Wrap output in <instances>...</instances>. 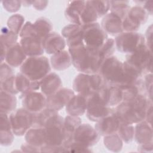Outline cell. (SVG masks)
I'll list each match as a JSON object with an SVG mask.
<instances>
[{"mask_svg": "<svg viewBox=\"0 0 153 153\" xmlns=\"http://www.w3.org/2000/svg\"><path fill=\"white\" fill-rule=\"evenodd\" d=\"M32 1H24L21 2H22V5H23L25 7H28L32 4Z\"/></svg>", "mask_w": 153, "mask_h": 153, "instance_id": "55", "label": "cell"}, {"mask_svg": "<svg viewBox=\"0 0 153 153\" xmlns=\"http://www.w3.org/2000/svg\"><path fill=\"white\" fill-rule=\"evenodd\" d=\"M2 6L4 8L10 13H15L21 7L22 2L20 1H2Z\"/></svg>", "mask_w": 153, "mask_h": 153, "instance_id": "45", "label": "cell"}, {"mask_svg": "<svg viewBox=\"0 0 153 153\" xmlns=\"http://www.w3.org/2000/svg\"><path fill=\"white\" fill-rule=\"evenodd\" d=\"M41 152H66L65 148L63 146H50L45 145L41 148Z\"/></svg>", "mask_w": 153, "mask_h": 153, "instance_id": "47", "label": "cell"}, {"mask_svg": "<svg viewBox=\"0 0 153 153\" xmlns=\"http://www.w3.org/2000/svg\"><path fill=\"white\" fill-rule=\"evenodd\" d=\"M52 68L56 71H63L72 65V59L69 51L62 50L52 55L50 58Z\"/></svg>", "mask_w": 153, "mask_h": 153, "instance_id": "27", "label": "cell"}, {"mask_svg": "<svg viewBox=\"0 0 153 153\" xmlns=\"http://www.w3.org/2000/svg\"><path fill=\"white\" fill-rule=\"evenodd\" d=\"M0 143L2 146H9L14 141L13 131L8 114L0 112Z\"/></svg>", "mask_w": 153, "mask_h": 153, "instance_id": "22", "label": "cell"}, {"mask_svg": "<svg viewBox=\"0 0 153 153\" xmlns=\"http://www.w3.org/2000/svg\"><path fill=\"white\" fill-rule=\"evenodd\" d=\"M115 48L114 39L112 38H108L98 51L101 57L105 60L107 57L113 56Z\"/></svg>", "mask_w": 153, "mask_h": 153, "instance_id": "40", "label": "cell"}, {"mask_svg": "<svg viewBox=\"0 0 153 153\" xmlns=\"http://www.w3.org/2000/svg\"><path fill=\"white\" fill-rule=\"evenodd\" d=\"M152 102H151L149 105L146 109L145 121H146L149 124H152Z\"/></svg>", "mask_w": 153, "mask_h": 153, "instance_id": "51", "label": "cell"}, {"mask_svg": "<svg viewBox=\"0 0 153 153\" xmlns=\"http://www.w3.org/2000/svg\"><path fill=\"white\" fill-rule=\"evenodd\" d=\"M47 1H33L32 5L37 10L42 11L45 9L48 5Z\"/></svg>", "mask_w": 153, "mask_h": 153, "instance_id": "50", "label": "cell"}, {"mask_svg": "<svg viewBox=\"0 0 153 153\" xmlns=\"http://www.w3.org/2000/svg\"><path fill=\"white\" fill-rule=\"evenodd\" d=\"M130 7L127 1H110V11L118 16L123 20L127 16Z\"/></svg>", "mask_w": 153, "mask_h": 153, "instance_id": "36", "label": "cell"}, {"mask_svg": "<svg viewBox=\"0 0 153 153\" xmlns=\"http://www.w3.org/2000/svg\"><path fill=\"white\" fill-rule=\"evenodd\" d=\"M8 48L2 43L1 42V63H2L5 60L7 54Z\"/></svg>", "mask_w": 153, "mask_h": 153, "instance_id": "54", "label": "cell"}, {"mask_svg": "<svg viewBox=\"0 0 153 153\" xmlns=\"http://www.w3.org/2000/svg\"><path fill=\"white\" fill-rule=\"evenodd\" d=\"M143 6H142L148 13V14L152 15V1H143Z\"/></svg>", "mask_w": 153, "mask_h": 153, "instance_id": "52", "label": "cell"}, {"mask_svg": "<svg viewBox=\"0 0 153 153\" xmlns=\"http://www.w3.org/2000/svg\"><path fill=\"white\" fill-rule=\"evenodd\" d=\"M138 151L140 152H151L152 151V143L139 145L138 146Z\"/></svg>", "mask_w": 153, "mask_h": 153, "instance_id": "53", "label": "cell"}, {"mask_svg": "<svg viewBox=\"0 0 153 153\" xmlns=\"http://www.w3.org/2000/svg\"><path fill=\"white\" fill-rule=\"evenodd\" d=\"M134 139L139 145L152 143V130L151 124L146 121L136 124Z\"/></svg>", "mask_w": 153, "mask_h": 153, "instance_id": "23", "label": "cell"}, {"mask_svg": "<svg viewBox=\"0 0 153 153\" xmlns=\"http://www.w3.org/2000/svg\"><path fill=\"white\" fill-rule=\"evenodd\" d=\"M125 61L136 69L142 75L152 73V51L146 44L140 46L132 53L127 54Z\"/></svg>", "mask_w": 153, "mask_h": 153, "instance_id": "6", "label": "cell"}, {"mask_svg": "<svg viewBox=\"0 0 153 153\" xmlns=\"http://www.w3.org/2000/svg\"><path fill=\"white\" fill-rule=\"evenodd\" d=\"M14 71L9 65L6 62L1 63L0 66V82H2L13 76H14Z\"/></svg>", "mask_w": 153, "mask_h": 153, "instance_id": "44", "label": "cell"}, {"mask_svg": "<svg viewBox=\"0 0 153 153\" xmlns=\"http://www.w3.org/2000/svg\"><path fill=\"white\" fill-rule=\"evenodd\" d=\"M50 71L49 60L44 56L29 57L20 66V72L32 81H41Z\"/></svg>", "mask_w": 153, "mask_h": 153, "instance_id": "4", "label": "cell"}, {"mask_svg": "<svg viewBox=\"0 0 153 153\" xmlns=\"http://www.w3.org/2000/svg\"><path fill=\"white\" fill-rule=\"evenodd\" d=\"M64 118L58 113L51 117L44 126L45 145L61 146L65 142Z\"/></svg>", "mask_w": 153, "mask_h": 153, "instance_id": "7", "label": "cell"}, {"mask_svg": "<svg viewBox=\"0 0 153 153\" xmlns=\"http://www.w3.org/2000/svg\"><path fill=\"white\" fill-rule=\"evenodd\" d=\"M19 35L10 30L8 27H2L1 30V42L4 44L7 48L13 45L17 42Z\"/></svg>", "mask_w": 153, "mask_h": 153, "instance_id": "38", "label": "cell"}, {"mask_svg": "<svg viewBox=\"0 0 153 153\" xmlns=\"http://www.w3.org/2000/svg\"><path fill=\"white\" fill-rule=\"evenodd\" d=\"M107 85L99 74H88L80 73L75 78L72 87L78 94L87 97L92 93L98 91Z\"/></svg>", "mask_w": 153, "mask_h": 153, "instance_id": "5", "label": "cell"}, {"mask_svg": "<svg viewBox=\"0 0 153 153\" xmlns=\"http://www.w3.org/2000/svg\"><path fill=\"white\" fill-rule=\"evenodd\" d=\"M23 108L32 113H37L47 105V97L41 91H33L20 95Z\"/></svg>", "mask_w": 153, "mask_h": 153, "instance_id": "13", "label": "cell"}, {"mask_svg": "<svg viewBox=\"0 0 153 153\" xmlns=\"http://www.w3.org/2000/svg\"><path fill=\"white\" fill-rule=\"evenodd\" d=\"M152 102L146 94H138L128 101H123L115 108L120 123L134 124L145 120L146 109Z\"/></svg>", "mask_w": 153, "mask_h": 153, "instance_id": "1", "label": "cell"}, {"mask_svg": "<svg viewBox=\"0 0 153 153\" xmlns=\"http://www.w3.org/2000/svg\"><path fill=\"white\" fill-rule=\"evenodd\" d=\"M109 85L120 86L124 81V68L123 62L116 56H111L105 59L98 72Z\"/></svg>", "mask_w": 153, "mask_h": 153, "instance_id": "3", "label": "cell"}, {"mask_svg": "<svg viewBox=\"0 0 153 153\" xmlns=\"http://www.w3.org/2000/svg\"><path fill=\"white\" fill-rule=\"evenodd\" d=\"M81 124V120L79 117L68 115L64 118L63 129L65 142L63 146H65L73 140V135L76 128Z\"/></svg>", "mask_w": 153, "mask_h": 153, "instance_id": "28", "label": "cell"}, {"mask_svg": "<svg viewBox=\"0 0 153 153\" xmlns=\"http://www.w3.org/2000/svg\"><path fill=\"white\" fill-rule=\"evenodd\" d=\"M0 112L9 115L16 109L17 106L16 97L14 94L8 93L2 90H0Z\"/></svg>", "mask_w": 153, "mask_h": 153, "instance_id": "30", "label": "cell"}, {"mask_svg": "<svg viewBox=\"0 0 153 153\" xmlns=\"http://www.w3.org/2000/svg\"><path fill=\"white\" fill-rule=\"evenodd\" d=\"M66 152H90L92 151L90 149V148L86 147L80 143H78L74 140L69 142L65 146H63Z\"/></svg>", "mask_w": 153, "mask_h": 153, "instance_id": "43", "label": "cell"}, {"mask_svg": "<svg viewBox=\"0 0 153 153\" xmlns=\"http://www.w3.org/2000/svg\"><path fill=\"white\" fill-rule=\"evenodd\" d=\"M26 142L34 146L41 148L45 143V134L44 127L32 126L26 133Z\"/></svg>", "mask_w": 153, "mask_h": 153, "instance_id": "25", "label": "cell"}, {"mask_svg": "<svg viewBox=\"0 0 153 153\" xmlns=\"http://www.w3.org/2000/svg\"><path fill=\"white\" fill-rule=\"evenodd\" d=\"M58 112L48 108H44L41 111L33 114V126L36 127H44L48 120Z\"/></svg>", "mask_w": 153, "mask_h": 153, "instance_id": "33", "label": "cell"}, {"mask_svg": "<svg viewBox=\"0 0 153 153\" xmlns=\"http://www.w3.org/2000/svg\"><path fill=\"white\" fill-rule=\"evenodd\" d=\"M143 79L146 94L150 100H152V74L149 73L145 75Z\"/></svg>", "mask_w": 153, "mask_h": 153, "instance_id": "46", "label": "cell"}, {"mask_svg": "<svg viewBox=\"0 0 153 153\" xmlns=\"http://www.w3.org/2000/svg\"><path fill=\"white\" fill-rule=\"evenodd\" d=\"M72 63L81 73L98 74L100 66L104 60L98 50L90 49L84 45L69 48Z\"/></svg>", "mask_w": 153, "mask_h": 153, "instance_id": "2", "label": "cell"}, {"mask_svg": "<svg viewBox=\"0 0 153 153\" xmlns=\"http://www.w3.org/2000/svg\"><path fill=\"white\" fill-rule=\"evenodd\" d=\"M87 97L80 94L74 95L66 105V112L69 115L81 116L87 111Z\"/></svg>", "mask_w": 153, "mask_h": 153, "instance_id": "20", "label": "cell"}, {"mask_svg": "<svg viewBox=\"0 0 153 153\" xmlns=\"http://www.w3.org/2000/svg\"><path fill=\"white\" fill-rule=\"evenodd\" d=\"M122 24L123 19L117 14L110 12L103 16L100 26L107 34L116 36L123 32Z\"/></svg>", "mask_w": 153, "mask_h": 153, "instance_id": "18", "label": "cell"}, {"mask_svg": "<svg viewBox=\"0 0 153 153\" xmlns=\"http://www.w3.org/2000/svg\"><path fill=\"white\" fill-rule=\"evenodd\" d=\"M123 140L117 133L104 136V145L108 150L112 152H120L123 146Z\"/></svg>", "mask_w": 153, "mask_h": 153, "instance_id": "34", "label": "cell"}, {"mask_svg": "<svg viewBox=\"0 0 153 153\" xmlns=\"http://www.w3.org/2000/svg\"><path fill=\"white\" fill-rule=\"evenodd\" d=\"M145 44L147 47L152 50V26L151 25L147 29L145 34Z\"/></svg>", "mask_w": 153, "mask_h": 153, "instance_id": "48", "label": "cell"}, {"mask_svg": "<svg viewBox=\"0 0 153 153\" xmlns=\"http://www.w3.org/2000/svg\"><path fill=\"white\" fill-rule=\"evenodd\" d=\"M99 17L105 16L109 10H110L109 1H91Z\"/></svg>", "mask_w": 153, "mask_h": 153, "instance_id": "41", "label": "cell"}, {"mask_svg": "<svg viewBox=\"0 0 153 153\" xmlns=\"http://www.w3.org/2000/svg\"><path fill=\"white\" fill-rule=\"evenodd\" d=\"M74 95V90L61 87L54 94L47 97L46 107L58 112L64 106H66Z\"/></svg>", "mask_w": 153, "mask_h": 153, "instance_id": "14", "label": "cell"}, {"mask_svg": "<svg viewBox=\"0 0 153 153\" xmlns=\"http://www.w3.org/2000/svg\"><path fill=\"white\" fill-rule=\"evenodd\" d=\"M115 108L104 105H92L87 106L86 115L90 121L97 122L103 118L113 113Z\"/></svg>", "mask_w": 153, "mask_h": 153, "instance_id": "29", "label": "cell"}, {"mask_svg": "<svg viewBox=\"0 0 153 153\" xmlns=\"http://www.w3.org/2000/svg\"><path fill=\"white\" fill-rule=\"evenodd\" d=\"M117 133L123 142L129 143L134 139V127L133 124L120 123Z\"/></svg>", "mask_w": 153, "mask_h": 153, "instance_id": "37", "label": "cell"}, {"mask_svg": "<svg viewBox=\"0 0 153 153\" xmlns=\"http://www.w3.org/2000/svg\"><path fill=\"white\" fill-rule=\"evenodd\" d=\"M0 90L14 95L19 93L15 86V75L2 82H0Z\"/></svg>", "mask_w": 153, "mask_h": 153, "instance_id": "42", "label": "cell"}, {"mask_svg": "<svg viewBox=\"0 0 153 153\" xmlns=\"http://www.w3.org/2000/svg\"><path fill=\"white\" fill-rule=\"evenodd\" d=\"M100 135L88 123L81 124L75 130L73 135V140L86 147L90 148L96 145L100 139Z\"/></svg>", "mask_w": 153, "mask_h": 153, "instance_id": "12", "label": "cell"}, {"mask_svg": "<svg viewBox=\"0 0 153 153\" xmlns=\"http://www.w3.org/2000/svg\"><path fill=\"white\" fill-rule=\"evenodd\" d=\"M39 83L41 91L47 97L54 94L62 86L61 78L54 72H50Z\"/></svg>", "mask_w": 153, "mask_h": 153, "instance_id": "19", "label": "cell"}, {"mask_svg": "<svg viewBox=\"0 0 153 153\" xmlns=\"http://www.w3.org/2000/svg\"><path fill=\"white\" fill-rule=\"evenodd\" d=\"M120 120L115 111L96 122L94 128L100 136H105L117 132Z\"/></svg>", "mask_w": 153, "mask_h": 153, "instance_id": "15", "label": "cell"}, {"mask_svg": "<svg viewBox=\"0 0 153 153\" xmlns=\"http://www.w3.org/2000/svg\"><path fill=\"white\" fill-rule=\"evenodd\" d=\"M86 1H72L68 3L65 15L66 18L72 24L81 25V14L84 7Z\"/></svg>", "mask_w": 153, "mask_h": 153, "instance_id": "24", "label": "cell"}, {"mask_svg": "<svg viewBox=\"0 0 153 153\" xmlns=\"http://www.w3.org/2000/svg\"><path fill=\"white\" fill-rule=\"evenodd\" d=\"M25 17L20 14H14L11 16L7 20L8 27L19 35L20 32L24 26Z\"/></svg>", "mask_w": 153, "mask_h": 153, "instance_id": "39", "label": "cell"}, {"mask_svg": "<svg viewBox=\"0 0 153 153\" xmlns=\"http://www.w3.org/2000/svg\"><path fill=\"white\" fill-rule=\"evenodd\" d=\"M20 44L25 53L28 57L42 56L44 52L42 39L34 36L21 38Z\"/></svg>", "mask_w": 153, "mask_h": 153, "instance_id": "16", "label": "cell"}, {"mask_svg": "<svg viewBox=\"0 0 153 153\" xmlns=\"http://www.w3.org/2000/svg\"><path fill=\"white\" fill-rule=\"evenodd\" d=\"M15 86L18 93H26L37 91L40 88V83L38 81H32L22 73L15 75Z\"/></svg>", "mask_w": 153, "mask_h": 153, "instance_id": "26", "label": "cell"}, {"mask_svg": "<svg viewBox=\"0 0 153 153\" xmlns=\"http://www.w3.org/2000/svg\"><path fill=\"white\" fill-rule=\"evenodd\" d=\"M42 45L48 54H54L64 50L66 42L64 38L55 32H51L42 39Z\"/></svg>", "mask_w": 153, "mask_h": 153, "instance_id": "17", "label": "cell"}, {"mask_svg": "<svg viewBox=\"0 0 153 153\" xmlns=\"http://www.w3.org/2000/svg\"><path fill=\"white\" fill-rule=\"evenodd\" d=\"M33 27L35 35L43 39L46 35L51 32L53 26L48 19L39 17L33 23Z\"/></svg>", "mask_w": 153, "mask_h": 153, "instance_id": "31", "label": "cell"}, {"mask_svg": "<svg viewBox=\"0 0 153 153\" xmlns=\"http://www.w3.org/2000/svg\"><path fill=\"white\" fill-rule=\"evenodd\" d=\"M26 59L27 56L20 43L17 42L8 48L5 61L10 66L17 68L21 66Z\"/></svg>", "mask_w": 153, "mask_h": 153, "instance_id": "21", "label": "cell"}, {"mask_svg": "<svg viewBox=\"0 0 153 153\" xmlns=\"http://www.w3.org/2000/svg\"><path fill=\"white\" fill-rule=\"evenodd\" d=\"M99 18L97 13L91 1H86L84 7L81 14V25L96 22Z\"/></svg>", "mask_w": 153, "mask_h": 153, "instance_id": "32", "label": "cell"}, {"mask_svg": "<svg viewBox=\"0 0 153 153\" xmlns=\"http://www.w3.org/2000/svg\"><path fill=\"white\" fill-rule=\"evenodd\" d=\"M115 47L123 53H132L142 45L145 44V36L136 32H123L116 36Z\"/></svg>", "mask_w": 153, "mask_h": 153, "instance_id": "9", "label": "cell"}, {"mask_svg": "<svg viewBox=\"0 0 153 153\" xmlns=\"http://www.w3.org/2000/svg\"><path fill=\"white\" fill-rule=\"evenodd\" d=\"M123 101V91L117 86L108 85V106H116Z\"/></svg>", "mask_w": 153, "mask_h": 153, "instance_id": "35", "label": "cell"}, {"mask_svg": "<svg viewBox=\"0 0 153 153\" xmlns=\"http://www.w3.org/2000/svg\"><path fill=\"white\" fill-rule=\"evenodd\" d=\"M149 17L146 10L140 5L130 7L127 16L123 20V32H136L141 25L145 24Z\"/></svg>", "mask_w": 153, "mask_h": 153, "instance_id": "11", "label": "cell"}, {"mask_svg": "<svg viewBox=\"0 0 153 153\" xmlns=\"http://www.w3.org/2000/svg\"><path fill=\"white\" fill-rule=\"evenodd\" d=\"M9 118L13 131L18 136L25 134L33 126V114L24 108L15 109L10 114Z\"/></svg>", "mask_w": 153, "mask_h": 153, "instance_id": "10", "label": "cell"}, {"mask_svg": "<svg viewBox=\"0 0 153 153\" xmlns=\"http://www.w3.org/2000/svg\"><path fill=\"white\" fill-rule=\"evenodd\" d=\"M82 29L84 45L90 49L99 50L108 38L98 22L82 25Z\"/></svg>", "mask_w": 153, "mask_h": 153, "instance_id": "8", "label": "cell"}, {"mask_svg": "<svg viewBox=\"0 0 153 153\" xmlns=\"http://www.w3.org/2000/svg\"><path fill=\"white\" fill-rule=\"evenodd\" d=\"M21 149L22 152H41V148L34 146L33 145H31L30 144H28L27 143H25L23 144L21 146Z\"/></svg>", "mask_w": 153, "mask_h": 153, "instance_id": "49", "label": "cell"}]
</instances>
